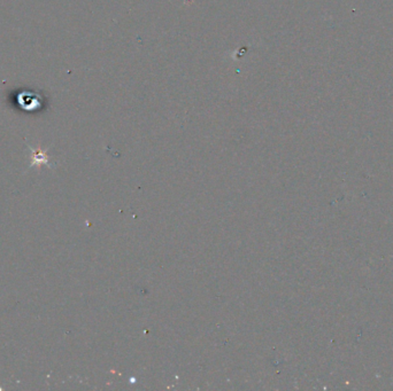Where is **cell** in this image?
I'll return each mask as SVG.
<instances>
[{
    "label": "cell",
    "instance_id": "1",
    "mask_svg": "<svg viewBox=\"0 0 393 391\" xmlns=\"http://www.w3.org/2000/svg\"><path fill=\"white\" fill-rule=\"evenodd\" d=\"M28 147H29L31 151L30 168L37 167V169L39 170V168H41L42 165H47V167H50V156L47 155L46 153L47 151H43L41 148L35 149L31 146H29V145H28Z\"/></svg>",
    "mask_w": 393,
    "mask_h": 391
},
{
    "label": "cell",
    "instance_id": "2",
    "mask_svg": "<svg viewBox=\"0 0 393 391\" xmlns=\"http://www.w3.org/2000/svg\"><path fill=\"white\" fill-rule=\"evenodd\" d=\"M23 94H25L26 96V100L23 101V100H19V103L20 106H21V108L23 110H27V111H30V110H34V109H39L42 106V99L39 98V96L36 95V93H30V92H22Z\"/></svg>",
    "mask_w": 393,
    "mask_h": 391
}]
</instances>
